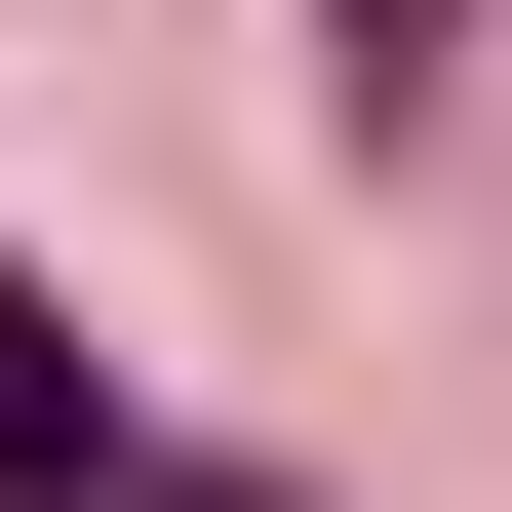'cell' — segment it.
Here are the masks:
<instances>
[{"label": "cell", "mask_w": 512, "mask_h": 512, "mask_svg": "<svg viewBox=\"0 0 512 512\" xmlns=\"http://www.w3.org/2000/svg\"><path fill=\"white\" fill-rule=\"evenodd\" d=\"M0 512H158V394L79 355V276H0Z\"/></svg>", "instance_id": "6da1fadb"}, {"label": "cell", "mask_w": 512, "mask_h": 512, "mask_svg": "<svg viewBox=\"0 0 512 512\" xmlns=\"http://www.w3.org/2000/svg\"><path fill=\"white\" fill-rule=\"evenodd\" d=\"M316 79H355V119H434V79H473V0H316Z\"/></svg>", "instance_id": "7a4b0ae2"}]
</instances>
